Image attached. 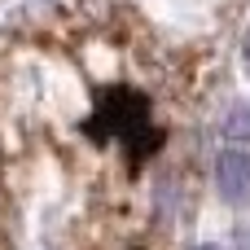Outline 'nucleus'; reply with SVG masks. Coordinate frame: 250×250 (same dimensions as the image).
Returning <instances> with one entry per match:
<instances>
[{"mask_svg":"<svg viewBox=\"0 0 250 250\" xmlns=\"http://www.w3.org/2000/svg\"><path fill=\"white\" fill-rule=\"evenodd\" d=\"M92 127H105L114 141H123L132 154H141L145 145L154 149L158 145V132H149V101L136 92V88H110L101 97V110L92 119Z\"/></svg>","mask_w":250,"mask_h":250,"instance_id":"obj_1","label":"nucleus"},{"mask_svg":"<svg viewBox=\"0 0 250 250\" xmlns=\"http://www.w3.org/2000/svg\"><path fill=\"white\" fill-rule=\"evenodd\" d=\"M215 189L233 207L250 198V154L246 149H220V158H215Z\"/></svg>","mask_w":250,"mask_h":250,"instance_id":"obj_2","label":"nucleus"},{"mask_svg":"<svg viewBox=\"0 0 250 250\" xmlns=\"http://www.w3.org/2000/svg\"><path fill=\"white\" fill-rule=\"evenodd\" d=\"M224 136L250 141V105H233V110L224 114Z\"/></svg>","mask_w":250,"mask_h":250,"instance_id":"obj_3","label":"nucleus"},{"mask_svg":"<svg viewBox=\"0 0 250 250\" xmlns=\"http://www.w3.org/2000/svg\"><path fill=\"white\" fill-rule=\"evenodd\" d=\"M246 57H250V31H246Z\"/></svg>","mask_w":250,"mask_h":250,"instance_id":"obj_4","label":"nucleus"},{"mask_svg":"<svg viewBox=\"0 0 250 250\" xmlns=\"http://www.w3.org/2000/svg\"><path fill=\"white\" fill-rule=\"evenodd\" d=\"M198 250H220V246H198Z\"/></svg>","mask_w":250,"mask_h":250,"instance_id":"obj_5","label":"nucleus"}]
</instances>
